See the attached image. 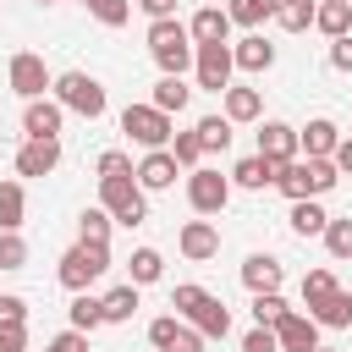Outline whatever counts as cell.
Returning a JSON list of instances; mask_svg holds the SVG:
<instances>
[{"label": "cell", "mask_w": 352, "mask_h": 352, "mask_svg": "<svg viewBox=\"0 0 352 352\" xmlns=\"http://www.w3.org/2000/svg\"><path fill=\"white\" fill-rule=\"evenodd\" d=\"M138 292H143V286H132V280H126V286H110V292L99 297V302H104V324H126V319L138 314Z\"/></svg>", "instance_id": "obj_29"}, {"label": "cell", "mask_w": 352, "mask_h": 352, "mask_svg": "<svg viewBox=\"0 0 352 352\" xmlns=\"http://www.w3.org/2000/svg\"><path fill=\"white\" fill-rule=\"evenodd\" d=\"M275 11H280V0H226L231 28H264V22H275Z\"/></svg>", "instance_id": "obj_25"}, {"label": "cell", "mask_w": 352, "mask_h": 352, "mask_svg": "<svg viewBox=\"0 0 352 352\" xmlns=\"http://www.w3.org/2000/svg\"><path fill=\"white\" fill-rule=\"evenodd\" d=\"M50 99H55L66 116H82V121H99V116L110 110V94H104V82H99L94 72H60V77L50 82Z\"/></svg>", "instance_id": "obj_3"}, {"label": "cell", "mask_w": 352, "mask_h": 352, "mask_svg": "<svg viewBox=\"0 0 352 352\" xmlns=\"http://www.w3.org/2000/svg\"><path fill=\"white\" fill-rule=\"evenodd\" d=\"M176 248H182V258L204 264V258H214V253H220V226H214L209 214H198V220H187V226L176 231Z\"/></svg>", "instance_id": "obj_12"}, {"label": "cell", "mask_w": 352, "mask_h": 352, "mask_svg": "<svg viewBox=\"0 0 352 352\" xmlns=\"http://www.w3.org/2000/svg\"><path fill=\"white\" fill-rule=\"evenodd\" d=\"M346 6H352V0H346Z\"/></svg>", "instance_id": "obj_54"}, {"label": "cell", "mask_w": 352, "mask_h": 352, "mask_svg": "<svg viewBox=\"0 0 352 352\" xmlns=\"http://www.w3.org/2000/svg\"><path fill=\"white\" fill-rule=\"evenodd\" d=\"M192 132H198L204 154H226V148H231V121H226V116H198Z\"/></svg>", "instance_id": "obj_31"}, {"label": "cell", "mask_w": 352, "mask_h": 352, "mask_svg": "<svg viewBox=\"0 0 352 352\" xmlns=\"http://www.w3.org/2000/svg\"><path fill=\"white\" fill-rule=\"evenodd\" d=\"M314 28H319L324 38L352 33V6H346V0H319V6H314Z\"/></svg>", "instance_id": "obj_28"}, {"label": "cell", "mask_w": 352, "mask_h": 352, "mask_svg": "<svg viewBox=\"0 0 352 352\" xmlns=\"http://www.w3.org/2000/svg\"><path fill=\"white\" fill-rule=\"evenodd\" d=\"M148 55H154V66L165 77H187L192 72V33H187V22L182 16L148 22Z\"/></svg>", "instance_id": "obj_2"}, {"label": "cell", "mask_w": 352, "mask_h": 352, "mask_svg": "<svg viewBox=\"0 0 352 352\" xmlns=\"http://www.w3.org/2000/svg\"><path fill=\"white\" fill-rule=\"evenodd\" d=\"M275 22H280L286 33H308V28H314V6H308V0H280Z\"/></svg>", "instance_id": "obj_38"}, {"label": "cell", "mask_w": 352, "mask_h": 352, "mask_svg": "<svg viewBox=\"0 0 352 352\" xmlns=\"http://www.w3.org/2000/svg\"><path fill=\"white\" fill-rule=\"evenodd\" d=\"M176 176H182V165L170 148H143V160L132 165V182L143 192H165V187H176Z\"/></svg>", "instance_id": "obj_11"}, {"label": "cell", "mask_w": 352, "mask_h": 352, "mask_svg": "<svg viewBox=\"0 0 352 352\" xmlns=\"http://www.w3.org/2000/svg\"><path fill=\"white\" fill-rule=\"evenodd\" d=\"M275 160H264V154H248V160H236L231 165V187H242V192H264V187H275Z\"/></svg>", "instance_id": "obj_22"}, {"label": "cell", "mask_w": 352, "mask_h": 352, "mask_svg": "<svg viewBox=\"0 0 352 352\" xmlns=\"http://www.w3.org/2000/svg\"><path fill=\"white\" fill-rule=\"evenodd\" d=\"M341 182V170L330 165V160H308V154H297V160H286L280 170H275V187L297 204V198H324L330 187Z\"/></svg>", "instance_id": "obj_4"}, {"label": "cell", "mask_w": 352, "mask_h": 352, "mask_svg": "<svg viewBox=\"0 0 352 352\" xmlns=\"http://www.w3.org/2000/svg\"><path fill=\"white\" fill-rule=\"evenodd\" d=\"M60 165V138H28L16 148V176H55Z\"/></svg>", "instance_id": "obj_15"}, {"label": "cell", "mask_w": 352, "mask_h": 352, "mask_svg": "<svg viewBox=\"0 0 352 352\" xmlns=\"http://www.w3.org/2000/svg\"><path fill=\"white\" fill-rule=\"evenodd\" d=\"M60 126H66V110L44 94V99H22V132L28 138H60Z\"/></svg>", "instance_id": "obj_14"}, {"label": "cell", "mask_w": 352, "mask_h": 352, "mask_svg": "<svg viewBox=\"0 0 352 352\" xmlns=\"http://www.w3.org/2000/svg\"><path fill=\"white\" fill-rule=\"evenodd\" d=\"M104 270H110V242H72L60 253V264H55V275H60L66 292H88Z\"/></svg>", "instance_id": "obj_6"}, {"label": "cell", "mask_w": 352, "mask_h": 352, "mask_svg": "<svg viewBox=\"0 0 352 352\" xmlns=\"http://www.w3.org/2000/svg\"><path fill=\"white\" fill-rule=\"evenodd\" d=\"M170 154H176V165H182V170L204 165V143H198V132H192V126H187V132H170Z\"/></svg>", "instance_id": "obj_37"}, {"label": "cell", "mask_w": 352, "mask_h": 352, "mask_svg": "<svg viewBox=\"0 0 352 352\" xmlns=\"http://www.w3.org/2000/svg\"><path fill=\"white\" fill-rule=\"evenodd\" d=\"M242 286H248V292H280V286H286L280 258H275V253H248V258H242Z\"/></svg>", "instance_id": "obj_18"}, {"label": "cell", "mask_w": 352, "mask_h": 352, "mask_svg": "<svg viewBox=\"0 0 352 352\" xmlns=\"http://www.w3.org/2000/svg\"><path fill=\"white\" fill-rule=\"evenodd\" d=\"M110 226H116V220L94 204V209H82V214H77V242H110Z\"/></svg>", "instance_id": "obj_36"}, {"label": "cell", "mask_w": 352, "mask_h": 352, "mask_svg": "<svg viewBox=\"0 0 352 352\" xmlns=\"http://www.w3.org/2000/svg\"><path fill=\"white\" fill-rule=\"evenodd\" d=\"M330 66H336V72H352V33L330 38Z\"/></svg>", "instance_id": "obj_45"}, {"label": "cell", "mask_w": 352, "mask_h": 352, "mask_svg": "<svg viewBox=\"0 0 352 352\" xmlns=\"http://www.w3.org/2000/svg\"><path fill=\"white\" fill-rule=\"evenodd\" d=\"M28 220V192L22 182H0V231H22Z\"/></svg>", "instance_id": "obj_30"}, {"label": "cell", "mask_w": 352, "mask_h": 352, "mask_svg": "<svg viewBox=\"0 0 352 352\" xmlns=\"http://www.w3.org/2000/svg\"><path fill=\"white\" fill-rule=\"evenodd\" d=\"M99 209L116 220V226H143L148 220V192L132 182V176H99Z\"/></svg>", "instance_id": "obj_5"}, {"label": "cell", "mask_w": 352, "mask_h": 352, "mask_svg": "<svg viewBox=\"0 0 352 352\" xmlns=\"http://www.w3.org/2000/svg\"><path fill=\"white\" fill-rule=\"evenodd\" d=\"M220 104H226L220 116H226L231 126H248V121H264V94H258V88H236V82H231V88L220 94Z\"/></svg>", "instance_id": "obj_20"}, {"label": "cell", "mask_w": 352, "mask_h": 352, "mask_svg": "<svg viewBox=\"0 0 352 352\" xmlns=\"http://www.w3.org/2000/svg\"><path fill=\"white\" fill-rule=\"evenodd\" d=\"M170 308H176L182 324H192L204 341H226V336H231V308H226L220 297H209L204 286H192V280H182V286L170 292Z\"/></svg>", "instance_id": "obj_1"}, {"label": "cell", "mask_w": 352, "mask_h": 352, "mask_svg": "<svg viewBox=\"0 0 352 352\" xmlns=\"http://www.w3.org/2000/svg\"><path fill=\"white\" fill-rule=\"evenodd\" d=\"M82 6H88V16L104 22V28H121V22L132 16V0H82Z\"/></svg>", "instance_id": "obj_39"}, {"label": "cell", "mask_w": 352, "mask_h": 352, "mask_svg": "<svg viewBox=\"0 0 352 352\" xmlns=\"http://www.w3.org/2000/svg\"><path fill=\"white\" fill-rule=\"evenodd\" d=\"M0 324H28V297L6 292V297H0Z\"/></svg>", "instance_id": "obj_44"}, {"label": "cell", "mask_w": 352, "mask_h": 352, "mask_svg": "<svg viewBox=\"0 0 352 352\" xmlns=\"http://www.w3.org/2000/svg\"><path fill=\"white\" fill-rule=\"evenodd\" d=\"M165 352H204V336H198L192 324H182V330L170 336V346H165Z\"/></svg>", "instance_id": "obj_46"}, {"label": "cell", "mask_w": 352, "mask_h": 352, "mask_svg": "<svg viewBox=\"0 0 352 352\" xmlns=\"http://www.w3.org/2000/svg\"><path fill=\"white\" fill-rule=\"evenodd\" d=\"M66 319H72V330L94 336V330L104 324V302H99L94 292H72V308H66Z\"/></svg>", "instance_id": "obj_27"}, {"label": "cell", "mask_w": 352, "mask_h": 352, "mask_svg": "<svg viewBox=\"0 0 352 352\" xmlns=\"http://www.w3.org/2000/svg\"><path fill=\"white\" fill-rule=\"evenodd\" d=\"M336 143H341V126L330 116H314L308 126H297V154H308V160H330Z\"/></svg>", "instance_id": "obj_16"}, {"label": "cell", "mask_w": 352, "mask_h": 352, "mask_svg": "<svg viewBox=\"0 0 352 352\" xmlns=\"http://www.w3.org/2000/svg\"><path fill=\"white\" fill-rule=\"evenodd\" d=\"M38 6H55V0H38Z\"/></svg>", "instance_id": "obj_52"}, {"label": "cell", "mask_w": 352, "mask_h": 352, "mask_svg": "<svg viewBox=\"0 0 352 352\" xmlns=\"http://www.w3.org/2000/svg\"><path fill=\"white\" fill-rule=\"evenodd\" d=\"M121 132H126L138 148H170V132H176V126H170L165 110H154V104L143 99V104H126V110H121Z\"/></svg>", "instance_id": "obj_7"}, {"label": "cell", "mask_w": 352, "mask_h": 352, "mask_svg": "<svg viewBox=\"0 0 352 352\" xmlns=\"http://www.w3.org/2000/svg\"><path fill=\"white\" fill-rule=\"evenodd\" d=\"M165 275V253L160 248H132V258H126V280L132 286H154Z\"/></svg>", "instance_id": "obj_26"}, {"label": "cell", "mask_w": 352, "mask_h": 352, "mask_svg": "<svg viewBox=\"0 0 352 352\" xmlns=\"http://www.w3.org/2000/svg\"><path fill=\"white\" fill-rule=\"evenodd\" d=\"M330 165H336L341 176H352V138H341V143H336V154H330Z\"/></svg>", "instance_id": "obj_50"}, {"label": "cell", "mask_w": 352, "mask_h": 352, "mask_svg": "<svg viewBox=\"0 0 352 352\" xmlns=\"http://www.w3.org/2000/svg\"><path fill=\"white\" fill-rule=\"evenodd\" d=\"M28 264V242L22 231H0V270H22Z\"/></svg>", "instance_id": "obj_40"}, {"label": "cell", "mask_w": 352, "mask_h": 352, "mask_svg": "<svg viewBox=\"0 0 352 352\" xmlns=\"http://www.w3.org/2000/svg\"><path fill=\"white\" fill-rule=\"evenodd\" d=\"M0 352H28V324H0Z\"/></svg>", "instance_id": "obj_47"}, {"label": "cell", "mask_w": 352, "mask_h": 352, "mask_svg": "<svg viewBox=\"0 0 352 352\" xmlns=\"http://www.w3.org/2000/svg\"><path fill=\"white\" fill-rule=\"evenodd\" d=\"M187 204H192V214H220L231 204V176H220L214 165H192L187 170Z\"/></svg>", "instance_id": "obj_8"}, {"label": "cell", "mask_w": 352, "mask_h": 352, "mask_svg": "<svg viewBox=\"0 0 352 352\" xmlns=\"http://www.w3.org/2000/svg\"><path fill=\"white\" fill-rule=\"evenodd\" d=\"M236 352H280V346H275V330H270V324H253Z\"/></svg>", "instance_id": "obj_43"}, {"label": "cell", "mask_w": 352, "mask_h": 352, "mask_svg": "<svg viewBox=\"0 0 352 352\" xmlns=\"http://www.w3.org/2000/svg\"><path fill=\"white\" fill-rule=\"evenodd\" d=\"M314 352H336V346H314Z\"/></svg>", "instance_id": "obj_51"}, {"label": "cell", "mask_w": 352, "mask_h": 352, "mask_svg": "<svg viewBox=\"0 0 352 352\" xmlns=\"http://www.w3.org/2000/svg\"><path fill=\"white\" fill-rule=\"evenodd\" d=\"M275 346H280V352H314V346H319V319L302 314V308H292V314L275 324Z\"/></svg>", "instance_id": "obj_13"}, {"label": "cell", "mask_w": 352, "mask_h": 352, "mask_svg": "<svg viewBox=\"0 0 352 352\" xmlns=\"http://www.w3.org/2000/svg\"><path fill=\"white\" fill-rule=\"evenodd\" d=\"M44 352H88V336H82V330H60Z\"/></svg>", "instance_id": "obj_48"}, {"label": "cell", "mask_w": 352, "mask_h": 352, "mask_svg": "<svg viewBox=\"0 0 352 352\" xmlns=\"http://www.w3.org/2000/svg\"><path fill=\"white\" fill-rule=\"evenodd\" d=\"M176 330H182V319H176V314H160V319H148V341H154L160 352L170 346V336H176Z\"/></svg>", "instance_id": "obj_42"}, {"label": "cell", "mask_w": 352, "mask_h": 352, "mask_svg": "<svg viewBox=\"0 0 352 352\" xmlns=\"http://www.w3.org/2000/svg\"><path fill=\"white\" fill-rule=\"evenodd\" d=\"M94 170H99V176H132V160H126L121 148H104V154L94 160Z\"/></svg>", "instance_id": "obj_41"}, {"label": "cell", "mask_w": 352, "mask_h": 352, "mask_svg": "<svg viewBox=\"0 0 352 352\" xmlns=\"http://www.w3.org/2000/svg\"><path fill=\"white\" fill-rule=\"evenodd\" d=\"M187 33H192V44H231V16H226V6H198L192 22H187Z\"/></svg>", "instance_id": "obj_19"}, {"label": "cell", "mask_w": 352, "mask_h": 352, "mask_svg": "<svg viewBox=\"0 0 352 352\" xmlns=\"http://www.w3.org/2000/svg\"><path fill=\"white\" fill-rule=\"evenodd\" d=\"M286 220H292V231H297V236H319L330 214H324V204H319V198H297Z\"/></svg>", "instance_id": "obj_32"}, {"label": "cell", "mask_w": 352, "mask_h": 352, "mask_svg": "<svg viewBox=\"0 0 352 352\" xmlns=\"http://www.w3.org/2000/svg\"><path fill=\"white\" fill-rule=\"evenodd\" d=\"M253 154H264V160H275V165L297 160V126H286V121H258V148H253Z\"/></svg>", "instance_id": "obj_17"}, {"label": "cell", "mask_w": 352, "mask_h": 352, "mask_svg": "<svg viewBox=\"0 0 352 352\" xmlns=\"http://www.w3.org/2000/svg\"><path fill=\"white\" fill-rule=\"evenodd\" d=\"M336 286H341V280H336L324 264H319V270H308V275H302V314H314V308H319V302H324Z\"/></svg>", "instance_id": "obj_33"}, {"label": "cell", "mask_w": 352, "mask_h": 352, "mask_svg": "<svg viewBox=\"0 0 352 352\" xmlns=\"http://www.w3.org/2000/svg\"><path fill=\"white\" fill-rule=\"evenodd\" d=\"M132 6H143V16H148V22H160V16H176V6H182V0H132Z\"/></svg>", "instance_id": "obj_49"}, {"label": "cell", "mask_w": 352, "mask_h": 352, "mask_svg": "<svg viewBox=\"0 0 352 352\" xmlns=\"http://www.w3.org/2000/svg\"><path fill=\"white\" fill-rule=\"evenodd\" d=\"M231 72H236L231 44H192V77H198V88L226 94L231 88Z\"/></svg>", "instance_id": "obj_10"}, {"label": "cell", "mask_w": 352, "mask_h": 352, "mask_svg": "<svg viewBox=\"0 0 352 352\" xmlns=\"http://www.w3.org/2000/svg\"><path fill=\"white\" fill-rule=\"evenodd\" d=\"M6 82H11V94H16V99H44V94H50V82H55V72L44 66V55L16 50V55H11V66H6Z\"/></svg>", "instance_id": "obj_9"}, {"label": "cell", "mask_w": 352, "mask_h": 352, "mask_svg": "<svg viewBox=\"0 0 352 352\" xmlns=\"http://www.w3.org/2000/svg\"><path fill=\"white\" fill-rule=\"evenodd\" d=\"M231 60H236V72H253V77H258V72L275 66V44H270L264 33H248V38L231 44Z\"/></svg>", "instance_id": "obj_21"}, {"label": "cell", "mask_w": 352, "mask_h": 352, "mask_svg": "<svg viewBox=\"0 0 352 352\" xmlns=\"http://www.w3.org/2000/svg\"><path fill=\"white\" fill-rule=\"evenodd\" d=\"M286 314H292V302H286L280 292H253V324H270V330H275Z\"/></svg>", "instance_id": "obj_35"}, {"label": "cell", "mask_w": 352, "mask_h": 352, "mask_svg": "<svg viewBox=\"0 0 352 352\" xmlns=\"http://www.w3.org/2000/svg\"><path fill=\"white\" fill-rule=\"evenodd\" d=\"M319 236H324V248H330V258H352V214H330Z\"/></svg>", "instance_id": "obj_34"}, {"label": "cell", "mask_w": 352, "mask_h": 352, "mask_svg": "<svg viewBox=\"0 0 352 352\" xmlns=\"http://www.w3.org/2000/svg\"><path fill=\"white\" fill-rule=\"evenodd\" d=\"M314 319H319V330H352V292L336 286V292L314 308Z\"/></svg>", "instance_id": "obj_24"}, {"label": "cell", "mask_w": 352, "mask_h": 352, "mask_svg": "<svg viewBox=\"0 0 352 352\" xmlns=\"http://www.w3.org/2000/svg\"><path fill=\"white\" fill-rule=\"evenodd\" d=\"M148 104H154V110H165V116H182V110L192 104V88H187V77H165V72H160V82H154Z\"/></svg>", "instance_id": "obj_23"}, {"label": "cell", "mask_w": 352, "mask_h": 352, "mask_svg": "<svg viewBox=\"0 0 352 352\" xmlns=\"http://www.w3.org/2000/svg\"><path fill=\"white\" fill-rule=\"evenodd\" d=\"M308 6H319V0H308Z\"/></svg>", "instance_id": "obj_53"}]
</instances>
